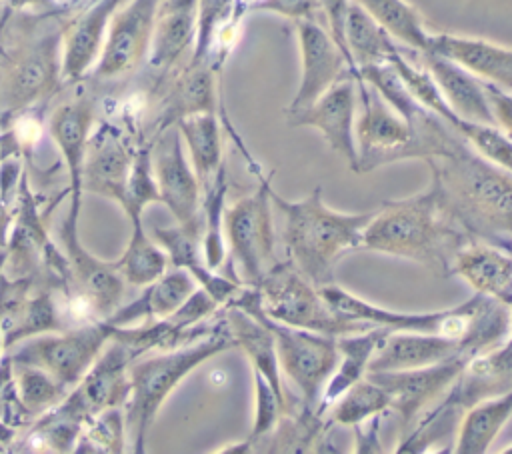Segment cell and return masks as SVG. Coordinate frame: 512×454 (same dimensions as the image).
<instances>
[{"instance_id":"obj_4","label":"cell","mask_w":512,"mask_h":454,"mask_svg":"<svg viewBox=\"0 0 512 454\" xmlns=\"http://www.w3.org/2000/svg\"><path fill=\"white\" fill-rule=\"evenodd\" d=\"M360 116H356V170L366 174L374 168L400 160H430L456 150L464 138L440 116L428 126L416 128L394 110L380 92L356 76Z\"/></svg>"},{"instance_id":"obj_35","label":"cell","mask_w":512,"mask_h":454,"mask_svg":"<svg viewBox=\"0 0 512 454\" xmlns=\"http://www.w3.org/2000/svg\"><path fill=\"white\" fill-rule=\"evenodd\" d=\"M12 368L20 400L32 418L48 412L66 396V386L52 378L46 370L14 358Z\"/></svg>"},{"instance_id":"obj_32","label":"cell","mask_w":512,"mask_h":454,"mask_svg":"<svg viewBox=\"0 0 512 454\" xmlns=\"http://www.w3.org/2000/svg\"><path fill=\"white\" fill-rule=\"evenodd\" d=\"M116 266L132 286H148L158 280L168 268V256L156 240L146 236L142 220H132V236L124 254L116 260Z\"/></svg>"},{"instance_id":"obj_19","label":"cell","mask_w":512,"mask_h":454,"mask_svg":"<svg viewBox=\"0 0 512 454\" xmlns=\"http://www.w3.org/2000/svg\"><path fill=\"white\" fill-rule=\"evenodd\" d=\"M456 356H466L462 344L456 338L434 332L386 330L372 354L368 372L410 370L444 362Z\"/></svg>"},{"instance_id":"obj_17","label":"cell","mask_w":512,"mask_h":454,"mask_svg":"<svg viewBox=\"0 0 512 454\" xmlns=\"http://www.w3.org/2000/svg\"><path fill=\"white\" fill-rule=\"evenodd\" d=\"M508 390H512V344L504 342L468 358L438 404L462 416V412L476 402L500 396Z\"/></svg>"},{"instance_id":"obj_28","label":"cell","mask_w":512,"mask_h":454,"mask_svg":"<svg viewBox=\"0 0 512 454\" xmlns=\"http://www.w3.org/2000/svg\"><path fill=\"white\" fill-rule=\"evenodd\" d=\"M198 28V0H170L160 12L154 42L152 64L158 68L172 66L192 44Z\"/></svg>"},{"instance_id":"obj_38","label":"cell","mask_w":512,"mask_h":454,"mask_svg":"<svg viewBox=\"0 0 512 454\" xmlns=\"http://www.w3.org/2000/svg\"><path fill=\"white\" fill-rule=\"evenodd\" d=\"M150 202H160L158 184L152 172V158L150 150L144 148L132 158L130 174L126 180L124 196H122V208L130 216V220H138L142 216V210Z\"/></svg>"},{"instance_id":"obj_8","label":"cell","mask_w":512,"mask_h":454,"mask_svg":"<svg viewBox=\"0 0 512 454\" xmlns=\"http://www.w3.org/2000/svg\"><path fill=\"white\" fill-rule=\"evenodd\" d=\"M266 322L276 340L280 372H284L286 378L296 384L300 392V404L318 412L320 394L338 362L336 338L304 328L286 326L268 316Z\"/></svg>"},{"instance_id":"obj_15","label":"cell","mask_w":512,"mask_h":454,"mask_svg":"<svg viewBox=\"0 0 512 454\" xmlns=\"http://www.w3.org/2000/svg\"><path fill=\"white\" fill-rule=\"evenodd\" d=\"M152 172L158 184L160 202L166 204L182 226H202V188L194 174L192 164H188L182 148V136L178 126L168 128L150 152Z\"/></svg>"},{"instance_id":"obj_14","label":"cell","mask_w":512,"mask_h":454,"mask_svg":"<svg viewBox=\"0 0 512 454\" xmlns=\"http://www.w3.org/2000/svg\"><path fill=\"white\" fill-rule=\"evenodd\" d=\"M296 36L300 46L302 74L300 86L286 112L306 108L346 72H356L326 24L314 18L296 20Z\"/></svg>"},{"instance_id":"obj_1","label":"cell","mask_w":512,"mask_h":454,"mask_svg":"<svg viewBox=\"0 0 512 454\" xmlns=\"http://www.w3.org/2000/svg\"><path fill=\"white\" fill-rule=\"evenodd\" d=\"M470 240L432 184L418 194L382 202L362 232V248L418 262L436 276H450L456 252Z\"/></svg>"},{"instance_id":"obj_16","label":"cell","mask_w":512,"mask_h":454,"mask_svg":"<svg viewBox=\"0 0 512 454\" xmlns=\"http://www.w3.org/2000/svg\"><path fill=\"white\" fill-rule=\"evenodd\" d=\"M60 238L66 246L70 272L80 288V294L84 296V302H88L104 318L112 316L118 310L124 292V278L116 262H102L80 244L76 216H66Z\"/></svg>"},{"instance_id":"obj_34","label":"cell","mask_w":512,"mask_h":454,"mask_svg":"<svg viewBox=\"0 0 512 454\" xmlns=\"http://www.w3.org/2000/svg\"><path fill=\"white\" fill-rule=\"evenodd\" d=\"M216 110V92H214V76L210 66L196 60L194 66L180 76L176 82L170 106H168V122L182 120L200 112Z\"/></svg>"},{"instance_id":"obj_23","label":"cell","mask_w":512,"mask_h":454,"mask_svg":"<svg viewBox=\"0 0 512 454\" xmlns=\"http://www.w3.org/2000/svg\"><path fill=\"white\" fill-rule=\"evenodd\" d=\"M386 330L388 328L372 326L362 332H352L336 338L338 362L330 378L326 380L324 390L320 394V402H318V412L322 416H326V410L334 404V400L340 394H344L352 384H356L368 374V364L372 360V354Z\"/></svg>"},{"instance_id":"obj_25","label":"cell","mask_w":512,"mask_h":454,"mask_svg":"<svg viewBox=\"0 0 512 454\" xmlns=\"http://www.w3.org/2000/svg\"><path fill=\"white\" fill-rule=\"evenodd\" d=\"M196 290V280L184 268L166 270L158 280L150 282L144 294L134 300L130 306L116 310L112 316L106 318L110 326H124L136 318H168L176 312L186 298Z\"/></svg>"},{"instance_id":"obj_24","label":"cell","mask_w":512,"mask_h":454,"mask_svg":"<svg viewBox=\"0 0 512 454\" xmlns=\"http://www.w3.org/2000/svg\"><path fill=\"white\" fill-rule=\"evenodd\" d=\"M152 14V0H136L124 14L116 18L102 54L98 68L100 74H118L140 58L152 30Z\"/></svg>"},{"instance_id":"obj_45","label":"cell","mask_w":512,"mask_h":454,"mask_svg":"<svg viewBox=\"0 0 512 454\" xmlns=\"http://www.w3.org/2000/svg\"><path fill=\"white\" fill-rule=\"evenodd\" d=\"M484 88H486V96H488L490 110H492L496 126L512 138V92L502 90L498 86H492L488 82H484Z\"/></svg>"},{"instance_id":"obj_6","label":"cell","mask_w":512,"mask_h":454,"mask_svg":"<svg viewBox=\"0 0 512 454\" xmlns=\"http://www.w3.org/2000/svg\"><path fill=\"white\" fill-rule=\"evenodd\" d=\"M262 310L286 326L312 330L326 336H344L372 328V324L334 310L320 288L302 276L286 258L278 260L256 284Z\"/></svg>"},{"instance_id":"obj_2","label":"cell","mask_w":512,"mask_h":454,"mask_svg":"<svg viewBox=\"0 0 512 454\" xmlns=\"http://www.w3.org/2000/svg\"><path fill=\"white\" fill-rule=\"evenodd\" d=\"M426 164L442 204L472 238L512 246V172L476 154L466 140Z\"/></svg>"},{"instance_id":"obj_47","label":"cell","mask_w":512,"mask_h":454,"mask_svg":"<svg viewBox=\"0 0 512 454\" xmlns=\"http://www.w3.org/2000/svg\"><path fill=\"white\" fill-rule=\"evenodd\" d=\"M378 426H380V416H374L370 420H364L352 426L356 434L354 452H382V446L378 440Z\"/></svg>"},{"instance_id":"obj_7","label":"cell","mask_w":512,"mask_h":454,"mask_svg":"<svg viewBox=\"0 0 512 454\" xmlns=\"http://www.w3.org/2000/svg\"><path fill=\"white\" fill-rule=\"evenodd\" d=\"M272 178V172H260L258 188L224 208V236L236 274L246 286H256L280 260L276 254V228L272 214Z\"/></svg>"},{"instance_id":"obj_44","label":"cell","mask_w":512,"mask_h":454,"mask_svg":"<svg viewBox=\"0 0 512 454\" xmlns=\"http://www.w3.org/2000/svg\"><path fill=\"white\" fill-rule=\"evenodd\" d=\"M254 10H266V12H274L286 18L296 20H304V18H316V14L320 12L316 0H256L252 4Z\"/></svg>"},{"instance_id":"obj_29","label":"cell","mask_w":512,"mask_h":454,"mask_svg":"<svg viewBox=\"0 0 512 454\" xmlns=\"http://www.w3.org/2000/svg\"><path fill=\"white\" fill-rule=\"evenodd\" d=\"M344 46L356 70L388 62L398 48L394 38L352 0L344 16Z\"/></svg>"},{"instance_id":"obj_5","label":"cell","mask_w":512,"mask_h":454,"mask_svg":"<svg viewBox=\"0 0 512 454\" xmlns=\"http://www.w3.org/2000/svg\"><path fill=\"white\" fill-rule=\"evenodd\" d=\"M234 348V342L224 326V322L204 338L194 342L168 348L156 356L144 358L130 364V410L128 426L134 430V450L142 452L146 444V434L158 408L170 396V392L202 362L212 356Z\"/></svg>"},{"instance_id":"obj_31","label":"cell","mask_w":512,"mask_h":454,"mask_svg":"<svg viewBox=\"0 0 512 454\" xmlns=\"http://www.w3.org/2000/svg\"><path fill=\"white\" fill-rule=\"evenodd\" d=\"M366 14H370L394 40L402 46L426 52L430 50L432 32L426 28V22L416 6L408 0H352Z\"/></svg>"},{"instance_id":"obj_18","label":"cell","mask_w":512,"mask_h":454,"mask_svg":"<svg viewBox=\"0 0 512 454\" xmlns=\"http://www.w3.org/2000/svg\"><path fill=\"white\" fill-rule=\"evenodd\" d=\"M450 276L462 278L476 294L512 306V246L472 238L456 252Z\"/></svg>"},{"instance_id":"obj_3","label":"cell","mask_w":512,"mask_h":454,"mask_svg":"<svg viewBox=\"0 0 512 454\" xmlns=\"http://www.w3.org/2000/svg\"><path fill=\"white\" fill-rule=\"evenodd\" d=\"M272 204L282 216L286 260L318 288L336 282L340 258L362 248V232L374 214L330 208L322 200V186L300 200H286L272 188Z\"/></svg>"},{"instance_id":"obj_27","label":"cell","mask_w":512,"mask_h":454,"mask_svg":"<svg viewBox=\"0 0 512 454\" xmlns=\"http://www.w3.org/2000/svg\"><path fill=\"white\" fill-rule=\"evenodd\" d=\"M88 128H90V110L86 104H68L62 106L50 122V132L66 160L68 174H70V216H78L80 212V194H82V162L84 150L88 142Z\"/></svg>"},{"instance_id":"obj_22","label":"cell","mask_w":512,"mask_h":454,"mask_svg":"<svg viewBox=\"0 0 512 454\" xmlns=\"http://www.w3.org/2000/svg\"><path fill=\"white\" fill-rule=\"evenodd\" d=\"M132 156L110 130H102L88 138L82 162V190L102 194L122 202L126 180L130 174Z\"/></svg>"},{"instance_id":"obj_43","label":"cell","mask_w":512,"mask_h":454,"mask_svg":"<svg viewBox=\"0 0 512 454\" xmlns=\"http://www.w3.org/2000/svg\"><path fill=\"white\" fill-rule=\"evenodd\" d=\"M230 0H198V48L196 60L204 56L206 48L212 42V34L216 24L222 20L228 10Z\"/></svg>"},{"instance_id":"obj_40","label":"cell","mask_w":512,"mask_h":454,"mask_svg":"<svg viewBox=\"0 0 512 454\" xmlns=\"http://www.w3.org/2000/svg\"><path fill=\"white\" fill-rule=\"evenodd\" d=\"M86 440L90 450L98 452H122L124 450V420L116 408H108L88 420Z\"/></svg>"},{"instance_id":"obj_36","label":"cell","mask_w":512,"mask_h":454,"mask_svg":"<svg viewBox=\"0 0 512 454\" xmlns=\"http://www.w3.org/2000/svg\"><path fill=\"white\" fill-rule=\"evenodd\" d=\"M112 4L114 0H104L98 8L86 14L70 32L68 50H66V72L70 76L82 74L92 62Z\"/></svg>"},{"instance_id":"obj_37","label":"cell","mask_w":512,"mask_h":454,"mask_svg":"<svg viewBox=\"0 0 512 454\" xmlns=\"http://www.w3.org/2000/svg\"><path fill=\"white\" fill-rule=\"evenodd\" d=\"M452 128L466 140V144L476 154L512 172V138L504 134L496 124L468 122V120L456 118Z\"/></svg>"},{"instance_id":"obj_11","label":"cell","mask_w":512,"mask_h":454,"mask_svg":"<svg viewBox=\"0 0 512 454\" xmlns=\"http://www.w3.org/2000/svg\"><path fill=\"white\" fill-rule=\"evenodd\" d=\"M134 356V350L116 338L114 348L98 356L74 390L62 398L56 412L82 426L96 414L122 404L130 394L128 368Z\"/></svg>"},{"instance_id":"obj_46","label":"cell","mask_w":512,"mask_h":454,"mask_svg":"<svg viewBox=\"0 0 512 454\" xmlns=\"http://www.w3.org/2000/svg\"><path fill=\"white\" fill-rule=\"evenodd\" d=\"M318 8H320V14L324 16V22H326V28L330 30V34L334 36V40L340 44V48L344 50V54L348 56L346 52V46H344V16H346V8L350 4V0H316ZM350 60V56H348ZM352 62V60H350ZM354 66V64H352ZM356 70V68H354Z\"/></svg>"},{"instance_id":"obj_48","label":"cell","mask_w":512,"mask_h":454,"mask_svg":"<svg viewBox=\"0 0 512 454\" xmlns=\"http://www.w3.org/2000/svg\"><path fill=\"white\" fill-rule=\"evenodd\" d=\"M504 452H512V446H508V448H506V450H504Z\"/></svg>"},{"instance_id":"obj_39","label":"cell","mask_w":512,"mask_h":454,"mask_svg":"<svg viewBox=\"0 0 512 454\" xmlns=\"http://www.w3.org/2000/svg\"><path fill=\"white\" fill-rule=\"evenodd\" d=\"M252 374H254L256 402H254V422H252V430L248 434L250 444H254L256 440L270 434L276 428V424L280 422V416L284 414L282 404H280L274 388L268 384V380L258 370H252Z\"/></svg>"},{"instance_id":"obj_10","label":"cell","mask_w":512,"mask_h":454,"mask_svg":"<svg viewBox=\"0 0 512 454\" xmlns=\"http://www.w3.org/2000/svg\"><path fill=\"white\" fill-rule=\"evenodd\" d=\"M112 338V326L104 320L78 330L48 334L32 340L16 352L22 360L46 370L66 388L76 386L102 354V346Z\"/></svg>"},{"instance_id":"obj_21","label":"cell","mask_w":512,"mask_h":454,"mask_svg":"<svg viewBox=\"0 0 512 454\" xmlns=\"http://www.w3.org/2000/svg\"><path fill=\"white\" fill-rule=\"evenodd\" d=\"M430 50L462 64L480 80L512 92V48L476 36L432 32Z\"/></svg>"},{"instance_id":"obj_33","label":"cell","mask_w":512,"mask_h":454,"mask_svg":"<svg viewBox=\"0 0 512 454\" xmlns=\"http://www.w3.org/2000/svg\"><path fill=\"white\" fill-rule=\"evenodd\" d=\"M390 410V398L386 390L372 378L364 376L352 384L344 394H340L334 404L326 410L328 424L356 426L374 416H382Z\"/></svg>"},{"instance_id":"obj_13","label":"cell","mask_w":512,"mask_h":454,"mask_svg":"<svg viewBox=\"0 0 512 454\" xmlns=\"http://www.w3.org/2000/svg\"><path fill=\"white\" fill-rule=\"evenodd\" d=\"M356 108V72H346L312 104L296 112H286V120L290 126L316 128L324 136L330 150H334L348 162L352 170H356Z\"/></svg>"},{"instance_id":"obj_30","label":"cell","mask_w":512,"mask_h":454,"mask_svg":"<svg viewBox=\"0 0 512 454\" xmlns=\"http://www.w3.org/2000/svg\"><path fill=\"white\" fill-rule=\"evenodd\" d=\"M178 130L188 146V154L200 188H204L224 168L218 118L214 112L192 114L178 120Z\"/></svg>"},{"instance_id":"obj_20","label":"cell","mask_w":512,"mask_h":454,"mask_svg":"<svg viewBox=\"0 0 512 454\" xmlns=\"http://www.w3.org/2000/svg\"><path fill=\"white\" fill-rule=\"evenodd\" d=\"M418 58L434 78L444 102L448 104L456 118L468 122L496 124L484 82L478 76H474L462 64L434 50L418 52Z\"/></svg>"},{"instance_id":"obj_42","label":"cell","mask_w":512,"mask_h":454,"mask_svg":"<svg viewBox=\"0 0 512 454\" xmlns=\"http://www.w3.org/2000/svg\"><path fill=\"white\" fill-rule=\"evenodd\" d=\"M48 78H50V60L44 54H36L16 70L12 92L16 98L28 100L46 86Z\"/></svg>"},{"instance_id":"obj_26","label":"cell","mask_w":512,"mask_h":454,"mask_svg":"<svg viewBox=\"0 0 512 454\" xmlns=\"http://www.w3.org/2000/svg\"><path fill=\"white\" fill-rule=\"evenodd\" d=\"M512 418V390L476 402L466 408L458 422V434L452 444L456 454H484L500 430Z\"/></svg>"},{"instance_id":"obj_12","label":"cell","mask_w":512,"mask_h":454,"mask_svg":"<svg viewBox=\"0 0 512 454\" xmlns=\"http://www.w3.org/2000/svg\"><path fill=\"white\" fill-rule=\"evenodd\" d=\"M466 360L468 356H456L430 366L368 372L366 376L386 390L390 398V410L396 412L400 420L402 436L436 400H440V396L448 392Z\"/></svg>"},{"instance_id":"obj_9","label":"cell","mask_w":512,"mask_h":454,"mask_svg":"<svg viewBox=\"0 0 512 454\" xmlns=\"http://www.w3.org/2000/svg\"><path fill=\"white\" fill-rule=\"evenodd\" d=\"M324 300L338 312L368 322L372 326H382L388 330H404V332H434L442 336L456 338L462 344V338L468 330L470 314L474 310V296L464 300L458 306L434 310V312H400L388 310L378 304H372L336 282L326 284L320 288ZM466 354V352H464ZM468 356V354H466Z\"/></svg>"},{"instance_id":"obj_41","label":"cell","mask_w":512,"mask_h":454,"mask_svg":"<svg viewBox=\"0 0 512 454\" xmlns=\"http://www.w3.org/2000/svg\"><path fill=\"white\" fill-rule=\"evenodd\" d=\"M32 418L20 400L12 360L4 358L0 362V420L6 426H22Z\"/></svg>"}]
</instances>
